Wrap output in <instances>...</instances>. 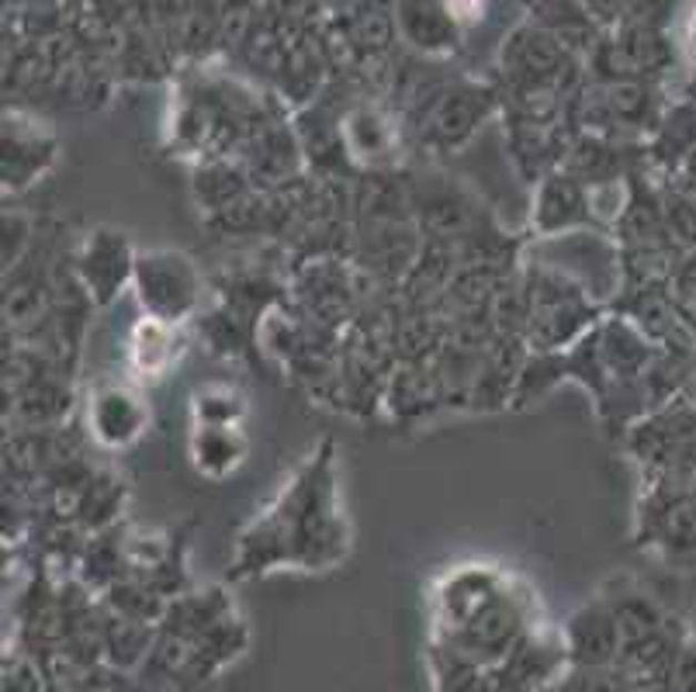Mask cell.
<instances>
[{"label": "cell", "mask_w": 696, "mask_h": 692, "mask_svg": "<svg viewBox=\"0 0 696 692\" xmlns=\"http://www.w3.org/2000/svg\"><path fill=\"white\" fill-rule=\"evenodd\" d=\"M170 360H173V329H170V323L153 319L150 315V319L142 323L132 336V364L142 374L157 378Z\"/></svg>", "instance_id": "5b68a950"}, {"label": "cell", "mask_w": 696, "mask_h": 692, "mask_svg": "<svg viewBox=\"0 0 696 692\" xmlns=\"http://www.w3.org/2000/svg\"><path fill=\"white\" fill-rule=\"evenodd\" d=\"M673 298H676V308L686 315V323L696 326V253L676 271V277H673Z\"/></svg>", "instance_id": "8992f818"}, {"label": "cell", "mask_w": 696, "mask_h": 692, "mask_svg": "<svg viewBox=\"0 0 696 692\" xmlns=\"http://www.w3.org/2000/svg\"><path fill=\"white\" fill-rule=\"evenodd\" d=\"M87 419H91L94 437L104 447H125L147 426V409H142V398L132 388L108 381L94 388L91 406H87Z\"/></svg>", "instance_id": "3957f363"}, {"label": "cell", "mask_w": 696, "mask_h": 692, "mask_svg": "<svg viewBox=\"0 0 696 692\" xmlns=\"http://www.w3.org/2000/svg\"><path fill=\"white\" fill-rule=\"evenodd\" d=\"M346 516L336 499L333 457L315 454L281 488V496L260 512L240 537L236 571H271L278 564L330 568L346 554Z\"/></svg>", "instance_id": "6da1fadb"}, {"label": "cell", "mask_w": 696, "mask_h": 692, "mask_svg": "<svg viewBox=\"0 0 696 692\" xmlns=\"http://www.w3.org/2000/svg\"><path fill=\"white\" fill-rule=\"evenodd\" d=\"M191 454H194L198 471H205L209 478H222L229 471H236V465L246 454V440L240 437L236 426L198 423L191 437Z\"/></svg>", "instance_id": "277c9868"}, {"label": "cell", "mask_w": 696, "mask_h": 692, "mask_svg": "<svg viewBox=\"0 0 696 692\" xmlns=\"http://www.w3.org/2000/svg\"><path fill=\"white\" fill-rule=\"evenodd\" d=\"M139 295L153 319L173 323L194 305L198 277L178 253H150L139 260Z\"/></svg>", "instance_id": "7a4b0ae2"}]
</instances>
